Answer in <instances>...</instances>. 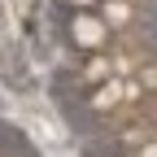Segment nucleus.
<instances>
[{
    "mask_svg": "<svg viewBox=\"0 0 157 157\" xmlns=\"http://www.w3.org/2000/svg\"><path fill=\"white\" fill-rule=\"evenodd\" d=\"M135 101H144V83H140L135 74H113V78H105V83L87 87V109L101 113V118L127 109V105H135Z\"/></svg>",
    "mask_w": 157,
    "mask_h": 157,
    "instance_id": "nucleus-1",
    "label": "nucleus"
},
{
    "mask_svg": "<svg viewBox=\"0 0 157 157\" xmlns=\"http://www.w3.org/2000/svg\"><path fill=\"white\" fill-rule=\"evenodd\" d=\"M66 39L78 52H105V48H113V31H109V22L96 9H74L66 17Z\"/></svg>",
    "mask_w": 157,
    "mask_h": 157,
    "instance_id": "nucleus-2",
    "label": "nucleus"
},
{
    "mask_svg": "<svg viewBox=\"0 0 157 157\" xmlns=\"http://www.w3.org/2000/svg\"><path fill=\"white\" fill-rule=\"evenodd\" d=\"M118 74V48H105V52H83V66H78V78L87 87L105 83V78Z\"/></svg>",
    "mask_w": 157,
    "mask_h": 157,
    "instance_id": "nucleus-3",
    "label": "nucleus"
},
{
    "mask_svg": "<svg viewBox=\"0 0 157 157\" xmlns=\"http://www.w3.org/2000/svg\"><path fill=\"white\" fill-rule=\"evenodd\" d=\"M96 13H101L105 22H109V31L118 35V31H127V26L135 22V0H101Z\"/></svg>",
    "mask_w": 157,
    "mask_h": 157,
    "instance_id": "nucleus-4",
    "label": "nucleus"
},
{
    "mask_svg": "<svg viewBox=\"0 0 157 157\" xmlns=\"http://www.w3.org/2000/svg\"><path fill=\"white\" fill-rule=\"evenodd\" d=\"M66 5H70V9H96L101 0H66Z\"/></svg>",
    "mask_w": 157,
    "mask_h": 157,
    "instance_id": "nucleus-5",
    "label": "nucleus"
}]
</instances>
